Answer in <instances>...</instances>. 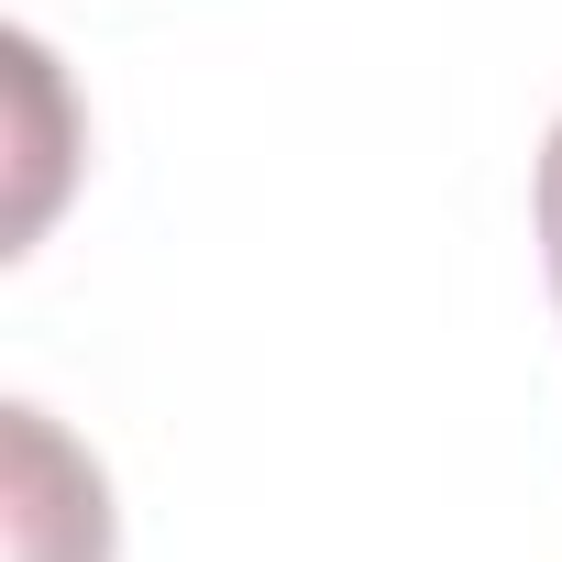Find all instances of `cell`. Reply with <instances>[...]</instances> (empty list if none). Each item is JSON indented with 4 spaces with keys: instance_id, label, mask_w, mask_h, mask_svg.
Listing matches in <instances>:
<instances>
[{
    "instance_id": "1",
    "label": "cell",
    "mask_w": 562,
    "mask_h": 562,
    "mask_svg": "<svg viewBox=\"0 0 562 562\" xmlns=\"http://www.w3.org/2000/svg\"><path fill=\"white\" fill-rule=\"evenodd\" d=\"M540 265H551V299H562V122L540 144Z\"/></svg>"
}]
</instances>
